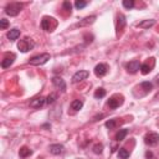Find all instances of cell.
<instances>
[{
    "mask_svg": "<svg viewBox=\"0 0 159 159\" xmlns=\"http://www.w3.org/2000/svg\"><path fill=\"white\" fill-rule=\"evenodd\" d=\"M34 47H35V42H34L32 39H30V37H24V39L20 40L19 43H17V48H19L21 52H24V53L31 51Z\"/></svg>",
    "mask_w": 159,
    "mask_h": 159,
    "instance_id": "obj_1",
    "label": "cell"
},
{
    "mask_svg": "<svg viewBox=\"0 0 159 159\" xmlns=\"http://www.w3.org/2000/svg\"><path fill=\"white\" fill-rule=\"evenodd\" d=\"M57 26V22L53 17H50V16H43L42 20H41V27L47 31V32H51L53 31V29Z\"/></svg>",
    "mask_w": 159,
    "mask_h": 159,
    "instance_id": "obj_2",
    "label": "cell"
},
{
    "mask_svg": "<svg viewBox=\"0 0 159 159\" xmlns=\"http://www.w3.org/2000/svg\"><path fill=\"white\" fill-rule=\"evenodd\" d=\"M50 58H51L50 53H41V55H37V56L31 57L29 60V63L32 65V66H40V65H45Z\"/></svg>",
    "mask_w": 159,
    "mask_h": 159,
    "instance_id": "obj_3",
    "label": "cell"
},
{
    "mask_svg": "<svg viewBox=\"0 0 159 159\" xmlns=\"http://www.w3.org/2000/svg\"><path fill=\"white\" fill-rule=\"evenodd\" d=\"M21 10H22V4L20 2H11V4H7L5 7V12L9 16H16L20 14Z\"/></svg>",
    "mask_w": 159,
    "mask_h": 159,
    "instance_id": "obj_4",
    "label": "cell"
},
{
    "mask_svg": "<svg viewBox=\"0 0 159 159\" xmlns=\"http://www.w3.org/2000/svg\"><path fill=\"white\" fill-rule=\"evenodd\" d=\"M144 142H145L147 145L154 147V145H157V144L159 143V134L155 133V132H150V133H148V134L145 135Z\"/></svg>",
    "mask_w": 159,
    "mask_h": 159,
    "instance_id": "obj_5",
    "label": "cell"
},
{
    "mask_svg": "<svg viewBox=\"0 0 159 159\" xmlns=\"http://www.w3.org/2000/svg\"><path fill=\"white\" fill-rule=\"evenodd\" d=\"M88 76H89V72H88V71H86V70H80V71H77V72L72 76V83L82 82V81L86 80Z\"/></svg>",
    "mask_w": 159,
    "mask_h": 159,
    "instance_id": "obj_6",
    "label": "cell"
},
{
    "mask_svg": "<svg viewBox=\"0 0 159 159\" xmlns=\"http://www.w3.org/2000/svg\"><path fill=\"white\" fill-rule=\"evenodd\" d=\"M122 104H123V97L119 96V94H116V96L111 97L109 101H108V106H109V108H112V109L118 108V107L122 106Z\"/></svg>",
    "mask_w": 159,
    "mask_h": 159,
    "instance_id": "obj_7",
    "label": "cell"
},
{
    "mask_svg": "<svg viewBox=\"0 0 159 159\" xmlns=\"http://www.w3.org/2000/svg\"><path fill=\"white\" fill-rule=\"evenodd\" d=\"M125 67H127V71L129 73H135V72H138L140 70V63H139L138 60H133V61L128 62Z\"/></svg>",
    "mask_w": 159,
    "mask_h": 159,
    "instance_id": "obj_8",
    "label": "cell"
},
{
    "mask_svg": "<svg viewBox=\"0 0 159 159\" xmlns=\"http://www.w3.org/2000/svg\"><path fill=\"white\" fill-rule=\"evenodd\" d=\"M107 71H108V67H107V65H104V63H98V65L94 67V75H96L97 77H103V76H106Z\"/></svg>",
    "mask_w": 159,
    "mask_h": 159,
    "instance_id": "obj_9",
    "label": "cell"
},
{
    "mask_svg": "<svg viewBox=\"0 0 159 159\" xmlns=\"http://www.w3.org/2000/svg\"><path fill=\"white\" fill-rule=\"evenodd\" d=\"M96 21V16L94 15H91V16H86L84 19H82L80 22L76 24V27H83V26H88L91 24H93Z\"/></svg>",
    "mask_w": 159,
    "mask_h": 159,
    "instance_id": "obj_10",
    "label": "cell"
},
{
    "mask_svg": "<svg viewBox=\"0 0 159 159\" xmlns=\"http://www.w3.org/2000/svg\"><path fill=\"white\" fill-rule=\"evenodd\" d=\"M14 60H15V55H14V53L6 55V56L4 57V60L1 61V67H2V68H7V67H10V66L14 63Z\"/></svg>",
    "mask_w": 159,
    "mask_h": 159,
    "instance_id": "obj_11",
    "label": "cell"
},
{
    "mask_svg": "<svg viewBox=\"0 0 159 159\" xmlns=\"http://www.w3.org/2000/svg\"><path fill=\"white\" fill-rule=\"evenodd\" d=\"M52 83H53L57 88H60L61 92H66V83H65V81H63L61 77L55 76V77L52 78Z\"/></svg>",
    "mask_w": 159,
    "mask_h": 159,
    "instance_id": "obj_12",
    "label": "cell"
},
{
    "mask_svg": "<svg viewBox=\"0 0 159 159\" xmlns=\"http://www.w3.org/2000/svg\"><path fill=\"white\" fill-rule=\"evenodd\" d=\"M46 103V98H43V97H36V98H34L31 102H30V107H32V108H40V107H42L43 104Z\"/></svg>",
    "mask_w": 159,
    "mask_h": 159,
    "instance_id": "obj_13",
    "label": "cell"
},
{
    "mask_svg": "<svg viewBox=\"0 0 159 159\" xmlns=\"http://www.w3.org/2000/svg\"><path fill=\"white\" fill-rule=\"evenodd\" d=\"M124 25H125V16L123 15V14H119L118 16H117V25H116V29H117V32L119 34V31L124 27Z\"/></svg>",
    "mask_w": 159,
    "mask_h": 159,
    "instance_id": "obj_14",
    "label": "cell"
},
{
    "mask_svg": "<svg viewBox=\"0 0 159 159\" xmlns=\"http://www.w3.org/2000/svg\"><path fill=\"white\" fill-rule=\"evenodd\" d=\"M50 153L53 154V155H58L63 152V145L62 144H51L50 145Z\"/></svg>",
    "mask_w": 159,
    "mask_h": 159,
    "instance_id": "obj_15",
    "label": "cell"
},
{
    "mask_svg": "<svg viewBox=\"0 0 159 159\" xmlns=\"http://www.w3.org/2000/svg\"><path fill=\"white\" fill-rule=\"evenodd\" d=\"M154 25H155V20L149 19V20H143L142 22H139L138 27H140V29H149V27H152Z\"/></svg>",
    "mask_w": 159,
    "mask_h": 159,
    "instance_id": "obj_16",
    "label": "cell"
},
{
    "mask_svg": "<svg viewBox=\"0 0 159 159\" xmlns=\"http://www.w3.org/2000/svg\"><path fill=\"white\" fill-rule=\"evenodd\" d=\"M7 39L10 40V41H15L19 36H20V30L19 29H11L9 32H7Z\"/></svg>",
    "mask_w": 159,
    "mask_h": 159,
    "instance_id": "obj_17",
    "label": "cell"
},
{
    "mask_svg": "<svg viewBox=\"0 0 159 159\" xmlns=\"http://www.w3.org/2000/svg\"><path fill=\"white\" fill-rule=\"evenodd\" d=\"M138 88H142V89H144V93L147 94V93H149V92L152 91V88H153V84H152L150 82H142V83L138 86Z\"/></svg>",
    "mask_w": 159,
    "mask_h": 159,
    "instance_id": "obj_18",
    "label": "cell"
},
{
    "mask_svg": "<svg viewBox=\"0 0 159 159\" xmlns=\"http://www.w3.org/2000/svg\"><path fill=\"white\" fill-rule=\"evenodd\" d=\"M31 153H32L31 149L27 148V147H21L20 150H19V155H20V158H26V157H29Z\"/></svg>",
    "mask_w": 159,
    "mask_h": 159,
    "instance_id": "obj_19",
    "label": "cell"
},
{
    "mask_svg": "<svg viewBox=\"0 0 159 159\" xmlns=\"http://www.w3.org/2000/svg\"><path fill=\"white\" fill-rule=\"evenodd\" d=\"M82 107H83V102H82L81 99H75V101H72V103H71V108H72L73 111H80Z\"/></svg>",
    "mask_w": 159,
    "mask_h": 159,
    "instance_id": "obj_20",
    "label": "cell"
},
{
    "mask_svg": "<svg viewBox=\"0 0 159 159\" xmlns=\"http://www.w3.org/2000/svg\"><path fill=\"white\" fill-rule=\"evenodd\" d=\"M118 158L119 159H128L129 158V152L125 148H120L118 150Z\"/></svg>",
    "mask_w": 159,
    "mask_h": 159,
    "instance_id": "obj_21",
    "label": "cell"
},
{
    "mask_svg": "<svg viewBox=\"0 0 159 159\" xmlns=\"http://www.w3.org/2000/svg\"><path fill=\"white\" fill-rule=\"evenodd\" d=\"M127 134H128V129H120V130L117 133V135H116V140H118V142L123 140Z\"/></svg>",
    "mask_w": 159,
    "mask_h": 159,
    "instance_id": "obj_22",
    "label": "cell"
},
{
    "mask_svg": "<svg viewBox=\"0 0 159 159\" xmlns=\"http://www.w3.org/2000/svg\"><path fill=\"white\" fill-rule=\"evenodd\" d=\"M106 96V89L104 88H102V87H99V88H97L96 91H94V98H103Z\"/></svg>",
    "mask_w": 159,
    "mask_h": 159,
    "instance_id": "obj_23",
    "label": "cell"
},
{
    "mask_svg": "<svg viewBox=\"0 0 159 159\" xmlns=\"http://www.w3.org/2000/svg\"><path fill=\"white\" fill-rule=\"evenodd\" d=\"M152 67H153V66H149L148 63L140 65V72H142V75H148V73L152 71Z\"/></svg>",
    "mask_w": 159,
    "mask_h": 159,
    "instance_id": "obj_24",
    "label": "cell"
},
{
    "mask_svg": "<svg viewBox=\"0 0 159 159\" xmlns=\"http://www.w3.org/2000/svg\"><path fill=\"white\" fill-rule=\"evenodd\" d=\"M122 5H123V7H125V9L129 10V9H132L134 6V1L133 0H123Z\"/></svg>",
    "mask_w": 159,
    "mask_h": 159,
    "instance_id": "obj_25",
    "label": "cell"
},
{
    "mask_svg": "<svg viewBox=\"0 0 159 159\" xmlns=\"http://www.w3.org/2000/svg\"><path fill=\"white\" fill-rule=\"evenodd\" d=\"M56 93H51V94H48L47 96V98H46V103L47 104H52L53 102H55V99H56Z\"/></svg>",
    "mask_w": 159,
    "mask_h": 159,
    "instance_id": "obj_26",
    "label": "cell"
},
{
    "mask_svg": "<svg viewBox=\"0 0 159 159\" xmlns=\"http://www.w3.org/2000/svg\"><path fill=\"white\" fill-rule=\"evenodd\" d=\"M86 5H87V1H83V0H77V1L75 2V6H76L77 9H83Z\"/></svg>",
    "mask_w": 159,
    "mask_h": 159,
    "instance_id": "obj_27",
    "label": "cell"
},
{
    "mask_svg": "<svg viewBox=\"0 0 159 159\" xmlns=\"http://www.w3.org/2000/svg\"><path fill=\"white\" fill-rule=\"evenodd\" d=\"M106 127L109 128V129H113L116 127V119H109L106 122Z\"/></svg>",
    "mask_w": 159,
    "mask_h": 159,
    "instance_id": "obj_28",
    "label": "cell"
},
{
    "mask_svg": "<svg viewBox=\"0 0 159 159\" xmlns=\"http://www.w3.org/2000/svg\"><path fill=\"white\" fill-rule=\"evenodd\" d=\"M7 26H9V21H7L6 19H1V20H0V29H1V30H5Z\"/></svg>",
    "mask_w": 159,
    "mask_h": 159,
    "instance_id": "obj_29",
    "label": "cell"
},
{
    "mask_svg": "<svg viewBox=\"0 0 159 159\" xmlns=\"http://www.w3.org/2000/svg\"><path fill=\"white\" fill-rule=\"evenodd\" d=\"M102 149H103V145H102V144H96V145L93 147V152H94L96 154H101V153H102Z\"/></svg>",
    "mask_w": 159,
    "mask_h": 159,
    "instance_id": "obj_30",
    "label": "cell"
},
{
    "mask_svg": "<svg viewBox=\"0 0 159 159\" xmlns=\"http://www.w3.org/2000/svg\"><path fill=\"white\" fill-rule=\"evenodd\" d=\"M71 7H72V5H71L70 1H65V2H63V9H65V10H67V11L71 12Z\"/></svg>",
    "mask_w": 159,
    "mask_h": 159,
    "instance_id": "obj_31",
    "label": "cell"
},
{
    "mask_svg": "<svg viewBox=\"0 0 159 159\" xmlns=\"http://www.w3.org/2000/svg\"><path fill=\"white\" fill-rule=\"evenodd\" d=\"M145 157H147V158H152V157H153V154H152L150 152H147V153H145Z\"/></svg>",
    "mask_w": 159,
    "mask_h": 159,
    "instance_id": "obj_32",
    "label": "cell"
},
{
    "mask_svg": "<svg viewBox=\"0 0 159 159\" xmlns=\"http://www.w3.org/2000/svg\"><path fill=\"white\" fill-rule=\"evenodd\" d=\"M155 80H157V82H158V83H159V75H158V76H157V77H155Z\"/></svg>",
    "mask_w": 159,
    "mask_h": 159,
    "instance_id": "obj_33",
    "label": "cell"
}]
</instances>
